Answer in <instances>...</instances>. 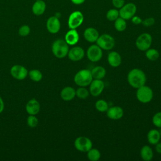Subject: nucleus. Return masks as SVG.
<instances>
[{
	"instance_id": "f257e3e1",
	"label": "nucleus",
	"mask_w": 161,
	"mask_h": 161,
	"mask_svg": "<svg viewBox=\"0 0 161 161\" xmlns=\"http://www.w3.org/2000/svg\"><path fill=\"white\" fill-rule=\"evenodd\" d=\"M127 80L128 84L132 87L138 89L140 87L145 85L147 77L145 72L140 69H133L127 75Z\"/></svg>"
},
{
	"instance_id": "f03ea898",
	"label": "nucleus",
	"mask_w": 161,
	"mask_h": 161,
	"mask_svg": "<svg viewBox=\"0 0 161 161\" xmlns=\"http://www.w3.org/2000/svg\"><path fill=\"white\" fill-rule=\"evenodd\" d=\"M69 45L63 39H57L53 42L52 45V51L55 57L58 58L65 57L69 52Z\"/></svg>"
},
{
	"instance_id": "7ed1b4c3",
	"label": "nucleus",
	"mask_w": 161,
	"mask_h": 161,
	"mask_svg": "<svg viewBox=\"0 0 161 161\" xmlns=\"http://www.w3.org/2000/svg\"><path fill=\"white\" fill-rule=\"evenodd\" d=\"M93 80L91 70L81 69L78 71L74 77V82L79 87H87L89 86Z\"/></svg>"
},
{
	"instance_id": "20e7f679",
	"label": "nucleus",
	"mask_w": 161,
	"mask_h": 161,
	"mask_svg": "<svg viewBox=\"0 0 161 161\" xmlns=\"http://www.w3.org/2000/svg\"><path fill=\"white\" fill-rule=\"evenodd\" d=\"M136 96L139 102L142 103H148L152 100L153 92L150 87L143 85L136 89Z\"/></svg>"
},
{
	"instance_id": "39448f33",
	"label": "nucleus",
	"mask_w": 161,
	"mask_h": 161,
	"mask_svg": "<svg viewBox=\"0 0 161 161\" xmlns=\"http://www.w3.org/2000/svg\"><path fill=\"white\" fill-rule=\"evenodd\" d=\"M152 43V37L148 33H143L140 35L135 42L136 48L140 51H146L150 48Z\"/></svg>"
},
{
	"instance_id": "423d86ee",
	"label": "nucleus",
	"mask_w": 161,
	"mask_h": 161,
	"mask_svg": "<svg viewBox=\"0 0 161 161\" xmlns=\"http://www.w3.org/2000/svg\"><path fill=\"white\" fill-rule=\"evenodd\" d=\"M96 42V44L104 50H110L115 45L114 38L111 35L106 33L99 35Z\"/></svg>"
},
{
	"instance_id": "0eeeda50",
	"label": "nucleus",
	"mask_w": 161,
	"mask_h": 161,
	"mask_svg": "<svg viewBox=\"0 0 161 161\" xmlns=\"http://www.w3.org/2000/svg\"><path fill=\"white\" fill-rule=\"evenodd\" d=\"M74 147L80 152H87L92 147V142L88 137L80 136L75 140Z\"/></svg>"
},
{
	"instance_id": "6e6552de",
	"label": "nucleus",
	"mask_w": 161,
	"mask_h": 161,
	"mask_svg": "<svg viewBox=\"0 0 161 161\" xmlns=\"http://www.w3.org/2000/svg\"><path fill=\"white\" fill-rule=\"evenodd\" d=\"M136 11V6L132 3H128L124 4L119 11V17L125 20L131 19Z\"/></svg>"
},
{
	"instance_id": "1a4fd4ad",
	"label": "nucleus",
	"mask_w": 161,
	"mask_h": 161,
	"mask_svg": "<svg viewBox=\"0 0 161 161\" xmlns=\"http://www.w3.org/2000/svg\"><path fill=\"white\" fill-rule=\"evenodd\" d=\"M84 21V16L79 11L72 12L68 19V26L70 29H76Z\"/></svg>"
},
{
	"instance_id": "9d476101",
	"label": "nucleus",
	"mask_w": 161,
	"mask_h": 161,
	"mask_svg": "<svg viewBox=\"0 0 161 161\" xmlns=\"http://www.w3.org/2000/svg\"><path fill=\"white\" fill-rule=\"evenodd\" d=\"M87 57L92 62H97L99 61L103 57V50L96 44L91 45L87 50Z\"/></svg>"
},
{
	"instance_id": "9b49d317",
	"label": "nucleus",
	"mask_w": 161,
	"mask_h": 161,
	"mask_svg": "<svg viewBox=\"0 0 161 161\" xmlns=\"http://www.w3.org/2000/svg\"><path fill=\"white\" fill-rule=\"evenodd\" d=\"M104 89V83L102 79H93L89 84V93L94 97L99 96Z\"/></svg>"
},
{
	"instance_id": "f8f14e48",
	"label": "nucleus",
	"mask_w": 161,
	"mask_h": 161,
	"mask_svg": "<svg viewBox=\"0 0 161 161\" xmlns=\"http://www.w3.org/2000/svg\"><path fill=\"white\" fill-rule=\"evenodd\" d=\"M10 73L13 77L17 80H23L25 79L28 74L27 69L21 65H13L11 68Z\"/></svg>"
},
{
	"instance_id": "ddd939ff",
	"label": "nucleus",
	"mask_w": 161,
	"mask_h": 161,
	"mask_svg": "<svg viewBox=\"0 0 161 161\" xmlns=\"http://www.w3.org/2000/svg\"><path fill=\"white\" fill-rule=\"evenodd\" d=\"M85 55L84 49L79 46H75L69 49L68 52L69 58L74 62H77L81 60Z\"/></svg>"
},
{
	"instance_id": "4468645a",
	"label": "nucleus",
	"mask_w": 161,
	"mask_h": 161,
	"mask_svg": "<svg viewBox=\"0 0 161 161\" xmlns=\"http://www.w3.org/2000/svg\"><path fill=\"white\" fill-rule=\"evenodd\" d=\"M46 25L48 31L53 34L58 33L60 29V22L56 16L50 17L47 21Z\"/></svg>"
},
{
	"instance_id": "2eb2a0df",
	"label": "nucleus",
	"mask_w": 161,
	"mask_h": 161,
	"mask_svg": "<svg viewBox=\"0 0 161 161\" xmlns=\"http://www.w3.org/2000/svg\"><path fill=\"white\" fill-rule=\"evenodd\" d=\"M106 114L109 119L117 120L121 119L123 116L124 111L121 107L114 106L108 108L106 111Z\"/></svg>"
},
{
	"instance_id": "dca6fc26",
	"label": "nucleus",
	"mask_w": 161,
	"mask_h": 161,
	"mask_svg": "<svg viewBox=\"0 0 161 161\" xmlns=\"http://www.w3.org/2000/svg\"><path fill=\"white\" fill-rule=\"evenodd\" d=\"M65 41L69 45H74L79 40V35L76 29H70L65 35Z\"/></svg>"
},
{
	"instance_id": "f3484780",
	"label": "nucleus",
	"mask_w": 161,
	"mask_h": 161,
	"mask_svg": "<svg viewBox=\"0 0 161 161\" xmlns=\"http://www.w3.org/2000/svg\"><path fill=\"white\" fill-rule=\"evenodd\" d=\"M40 110V104L35 99H31L26 104V111L30 115H36Z\"/></svg>"
},
{
	"instance_id": "a211bd4d",
	"label": "nucleus",
	"mask_w": 161,
	"mask_h": 161,
	"mask_svg": "<svg viewBox=\"0 0 161 161\" xmlns=\"http://www.w3.org/2000/svg\"><path fill=\"white\" fill-rule=\"evenodd\" d=\"M99 36L98 31L92 27L86 28L84 31V37L85 40L90 43L96 42Z\"/></svg>"
},
{
	"instance_id": "6ab92c4d",
	"label": "nucleus",
	"mask_w": 161,
	"mask_h": 161,
	"mask_svg": "<svg viewBox=\"0 0 161 161\" xmlns=\"http://www.w3.org/2000/svg\"><path fill=\"white\" fill-rule=\"evenodd\" d=\"M108 62L112 67H118L121 64V57L119 53L112 51L108 55Z\"/></svg>"
},
{
	"instance_id": "aec40b11",
	"label": "nucleus",
	"mask_w": 161,
	"mask_h": 161,
	"mask_svg": "<svg viewBox=\"0 0 161 161\" xmlns=\"http://www.w3.org/2000/svg\"><path fill=\"white\" fill-rule=\"evenodd\" d=\"M60 97L65 101H70L75 97V90L70 86L65 87L60 92Z\"/></svg>"
},
{
	"instance_id": "412c9836",
	"label": "nucleus",
	"mask_w": 161,
	"mask_h": 161,
	"mask_svg": "<svg viewBox=\"0 0 161 161\" xmlns=\"http://www.w3.org/2000/svg\"><path fill=\"white\" fill-rule=\"evenodd\" d=\"M147 138L150 144L155 145L160 142L161 135L158 130L156 129H152L148 132Z\"/></svg>"
},
{
	"instance_id": "4be33fe9",
	"label": "nucleus",
	"mask_w": 161,
	"mask_h": 161,
	"mask_svg": "<svg viewBox=\"0 0 161 161\" xmlns=\"http://www.w3.org/2000/svg\"><path fill=\"white\" fill-rule=\"evenodd\" d=\"M46 9V4L43 0H37L33 4L32 11L36 16L42 15Z\"/></svg>"
},
{
	"instance_id": "5701e85b",
	"label": "nucleus",
	"mask_w": 161,
	"mask_h": 161,
	"mask_svg": "<svg viewBox=\"0 0 161 161\" xmlns=\"http://www.w3.org/2000/svg\"><path fill=\"white\" fill-rule=\"evenodd\" d=\"M140 157L144 161H150L153 157L152 148L148 145H144L140 150Z\"/></svg>"
},
{
	"instance_id": "b1692460",
	"label": "nucleus",
	"mask_w": 161,
	"mask_h": 161,
	"mask_svg": "<svg viewBox=\"0 0 161 161\" xmlns=\"http://www.w3.org/2000/svg\"><path fill=\"white\" fill-rule=\"evenodd\" d=\"M91 72L93 79H103L106 74L105 68L100 65L94 67L91 70Z\"/></svg>"
},
{
	"instance_id": "393cba45",
	"label": "nucleus",
	"mask_w": 161,
	"mask_h": 161,
	"mask_svg": "<svg viewBox=\"0 0 161 161\" xmlns=\"http://www.w3.org/2000/svg\"><path fill=\"white\" fill-rule=\"evenodd\" d=\"M87 157L91 161H97L101 158V153L98 149L92 147L87 152Z\"/></svg>"
},
{
	"instance_id": "a878e982",
	"label": "nucleus",
	"mask_w": 161,
	"mask_h": 161,
	"mask_svg": "<svg viewBox=\"0 0 161 161\" xmlns=\"http://www.w3.org/2000/svg\"><path fill=\"white\" fill-rule=\"evenodd\" d=\"M145 56L149 60L155 61L159 58L160 53L157 49L149 48L145 51Z\"/></svg>"
},
{
	"instance_id": "bb28decb",
	"label": "nucleus",
	"mask_w": 161,
	"mask_h": 161,
	"mask_svg": "<svg viewBox=\"0 0 161 161\" xmlns=\"http://www.w3.org/2000/svg\"><path fill=\"white\" fill-rule=\"evenodd\" d=\"M114 28L118 31H123L126 28V22L125 19L118 17L114 21Z\"/></svg>"
},
{
	"instance_id": "cd10ccee",
	"label": "nucleus",
	"mask_w": 161,
	"mask_h": 161,
	"mask_svg": "<svg viewBox=\"0 0 161 161\" xmlns=\"http://www.w3.org/2000/svg\"><path fill=\"white\" fill-rule=\"evenodd\" d=\"M96 109L101 113L106 112L109 108L108 103L104 99H99L95 103Z\"/></svg>"
},
{
	"instance_id": "c85d7f7f",
	"label": "nucleus",
	"mask_w": 161,
	"mask_h": 161,
	"mask_svg": "<svg viewBox=\"0 0 161 161\" xmlns=\"http://www.w3.org/2000/svg\"><path fill=\"white\" fill-rule=\"evenodd\" d=\"M89 91L86 87H79L75 90V96L79 99H86L89 96Z\"/></svg>"
},
{
	"instance_id": "c756f323",
	"label": "nucleus",
	"mask_w": 161,
	"mask_h": 161,
	"mask_svg": "<svg viewBox=\"0 0 161 161\" xmlns=\"http://www.w3.org/2000/svg\"><path fill=\"white\" fill-rule=\"evenodd\" d=\"M30 78L35 82H39L42 79V72L37 69H32L28 72Z\"/></svg>"
},
{
	"instance_id": "7c9ffc66",
	"label": "nucleus",
	"mask_w": 161,
	"mask_h": 161,
	"mask_svg": "<svg viewBox=\"0 0 161 161\" xmlns=\"http://www.w3.org/2000/svg\"><path fill=\"white\" fill-rule=\"evenodd\" d=\"M119 16V11L116 9H111L106 13V18L111 21H115Z\"/></svg>"
},
{
	"instance_id": "2f4dec72",
	"label": "nucleus",
	"mask_w": 161,
	"mask_h": 161,
	"mask_svg": "<svg viewBox=\"0 0 161 161\" xmlns=\"http://www.w3.org/2000/svg\"><path fill=\"white\" fill-rule=\"evenodd\" d=\"M38 123V119L35 115H30L27 118V124L31 128H35Z\"/></svg>"
},
{
	"instance_id": "473e14b6",
	"label": "nucleus",
	"mask_w": 161,
	"mask_h": 161,
	"mask_svg": "<svg viewBox=\"0 0 161 161\" xmlns=\"http://www.w3.org/2000/svg\"><path fill=\"white\" fill-rule=\"evenodd\" d=\"M152 123L157 128H161V111L155 113L152 117Z\"/></svg>"
},
{
	"instance_id": "72a5a7b5",
	"label": "nucleus",
	"mask_w": 161,
	"mask_h": 161,
	"mask_svg": "<svg viewBox=\"0 0 161 161\" xmlns=\"http://www.w3.org/2000/svg\"><path fill=\"white\" fill-rule=\"evenodd\" d=\"M30 33V28L28 25H23L21 26L18 30V33L21 36H26L29 35Z\"/></svg>"
},
{
	"instance_id": "f704fd0d",
	"label": "nucleus",
	"mask_w": 161,
	"mask_h": 161,
	"mask_svg": "<svg viewBox=\"0 0 161 161\" xmlns=\"http://www.w3.org/2000/svg\"><path fill=\"white\" fill-rule=\"evenodd\" d=\"M145 26H152L154 23H155V19L153 18H148L147 19H145V20L142 21V23Z\"/></svg>"
},
{
	"instance_id": "c9c22d12",
	"label": "nucleus",
	"mask_w": 161,
	"mask_h": 161,
	"mask_svg": "<svg viewBox=\"0 0 161 161\" xmlns=\"http://www.w3.org/2000/svg\"><path fill=\"white\" fill-rule=\"evenodd\" d=\"M112 3L116 8L120 9L125 4V0H112Z\"/></svg>"
},
{
	"instance_id": "e433bc0d",
	"label": "nucleus",
	"mask_w": 161,
	"mask_h": 161,
	"mask_svg": "<svg viewBox=\"0 0 161 161\" xmlns=\"http://www.w3.org/2000/svg\"><path fill=\"white\" fill-rule=\"evenodd\" d=\"M131 19L132 23L135 25H139L142 23V19L139 16L134 15Z\"/></svg>"
},
{
	"instance_id": "4c0bfd02",
	"label": "nucleus",
	"mask_w": 161,
	"mask_h": 161,
	"mask_svg": "<svg viewBox=\"0 0 161 161\" xmlns=\"http://www.w3.org/2000/svg\"><path fill=\"white\" fill-rule=\"evenodd\" d=\"M155 145V150L157 153L161 154V143L158 142L157 144Z\"/></svg>"
},
{
	"instance_id": "58836bf2",
	"label": "nucleus",
	"mask_w": 161,
	"mask_h": 161,
	"mask_svg": "<svg viewBox=\"0 0 161 161\" xmlns=\"http://www.w3.org/2000/svg\"><path fill=\"white\" fill-rule=\"evenodd\" d=\"M70 1L74 4L80 5V4H81L82 3H84L86 0H70Z\"/></svg>"
},
{
	"instance_id": "ea45409f",
	"label": "nucleus",
	"mask_w": 161,
	"mask_h": 161,
	"mask_svg": "<svg viewBox=\"0 0 161 161\" xmlns=\"http://www.w3.org/2000/svg\"><path fill=\"white\" fill-rule=\"evenodd\" d=\"M4 104L3 99L0 96V113H1L3 112V111L4 110Z\"/></svg>"
},
{
	"instance_id": "a19ab883",
	"label": "nucleus",
	"mask_w": 161,
	"mask_h": 161,
	"mask_svg": "<svg viewBox=\"0 0 161 161\" xmlns=\"http://www.w3.org/2000/svg\"><path fill=\"white\" fill-rule=\"evenodd\" d=\"M36 1H37V0H36Z\"/></svg>"
}]
</instances>
